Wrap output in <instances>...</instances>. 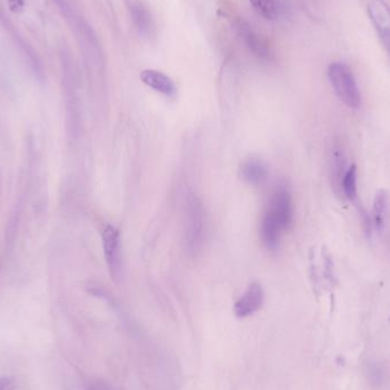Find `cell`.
<instances>
[{
    "instance_id": "cell-15",
    "label": "cell",
    "mask_w": 390,
    "mask_h": 390,
    "mask_svg": "<svg viewBox=\"0 0 390 390\" xmlns=\"http://www.w3.org/2000/svg\"><path fill=\"white\" fill-rule=\"evenodd\" d=\"M88 390H116L111 384H107L105 381L95 380L91 382L88 386Z\"/></svg>"
},
{
    "instance_id": "cell-16",
    "label": "cell",
    "mask_w": 390,
    "mask_h": 390,
    "mask_svg": "<svg viewBox=\"0 0 390 390\" xmlns=\"http://www.w3.org/2000/svg\"><path fill=\"white\" fill-rule=\"evenodd\" d=\"M10 7L14 13H21L24 7V1L23 0H10Z\"/></svg>"
},
{
    "instance_id": "cell-5",
    "label": "cell",
    "mask_w": 390,
    "mask_h": 390,
    "mask_svg": "<svg viewBox=\"0 0 390 390\" xmlns=\"http://www.w3.org/2000/svg\"><path fill=\"white\" fill-rule=\"evenodd\" d=\"M371 19L381 42L390 54V5L384 0H371L368 6Z\"/></svg>"
},
{
    "instance_id": "cell-11",
    "label": "cell",
    "mask_w": 390,
    "mask_h": 390,
    "mask_svg": "<svg viewBox=\"0 0 390 390\" xmlns=\"http://www.w3.org/2000/svg\"><path fill=\"white\" fill-rule=\"evenodd\" d=\"M254 10L266 20H277L282 12L280 0H250Z\"/></svg>"
},
{
    "instance_id": "cell-14",
    "label": "cell",
    "mask_w": 390,
    "mask_h": 390,
    "mask_svg": "<svg viewBox=\"0 0 390 390\" xmlns=\"http://www.w3.org/2000/svg\"><path fill=\"white\" fill-rule=\"evenodd\" d=\"M366 377L371 384L375 386H381L386 379V371H384V366L380 365V363L372 361L371 363L366 365Z\"/></svg>"
},
{
    "instance_id": "cell-12",
    "label": "cell",
    "mask_w": 390,
    "mask_h": 390,
    "mask_svg": "<svg viewBox=\"0 0 390 390\" xmlns=\"http://www.w3.org/2000/svg\"><path fill=\"white\" fill-rule=\"evenodd\" d=\"M132 19L142 35H148L151 32V14L143 3H136L132 6Z\"/></svg>"
},
{
    "instance_id": "cell-7",
    "label": "cell",
    "mask_w": 390,
    "mask_h": 390,
    "mask_svg": "<svg viewBox=\"0 0 390 390\" xmlns=\"http://www.w3.org/2000/svg\"><path fill=\"white\" fill-rule=\"evenodd\" d=\"M141 79L145 85L150 88L155 89L157 93L164 95V96H175L177 93L176 86L173 84L171 78L164 75V73L157 71V70H144L141 73Z\"/></svg>"
},
{
    "instance_id": "cell-17",
    "label": "cell",
    "mask_w": 390,
    "mask_h": 390,
    "mask_svg": "<svg viewBox=\"0 0 390 390\" xmlns=\"http://www.w3.org/2000/svg\"><path fill=\"white\" fill-rule=\"evenodd\" d=\"M0 390H12V382L10 379L0 380Z\"/></svg>"
},
{
    "instance_id": "cell-4",
    "label": "cell",
    "mask_w": 390,
    "mask_h": 390,
    "mask_svg": "<svg viewBox=\"0 0 390 390\" xmlns=\"http://www.w3.org/2000/svg\"><path fill=\"white\" fill-rule=\"evenodd\" d=\"M103 241V251L105 260L110 272L112 280L121 282L123 279V265L121 258V243H120V233L117 227L114 225H107L102 232Z\"/></svg>"
},
{
    "instance_id": "cell-8",
    "label": "cell",
    "mask_w": 390,
    "mask_h": 390,
    "mask_svg": "<svg viewBox=\"0 0 390 390\" xmlns=\"http://www.w3.org/2000/svg\"><path fill=\"white\" fill-rule=\"evenodd\" d=\"M241 176L249 184L259 185L267 178V166L258 159H249L241 166Z\"/></svg>"
},
{
    "instance_id": "cell-2",
    "label": "cell",
    "mask_w": 390,
    "mask_h": 390,
    "mask_svg": "<svg viewBox=\"0 0 390 390\" xmlns=\"http://www.w3.org/2000/svg\"><path fill=\"white\" fill-rule=\"evenodd\" d=\"M207 237V214L201 200L194 193L185 196L184 203V243L187 254L195 256L201 251Z\"/></svg>"
},
{
    "instance_id": "cell-1",
    "label": "cell",
    "mask_w": 390,
    "mask_h": 390,
    "mask_svg": "<svg viewBox=\"0 0 390 390\" xmlns=\"http://www.w3.org/2000/svg\"><path fill=\"white\" fill-rule=\"evenodd\" d=\"M293 218L292 198L286 185L277 186L272 194L260 224V239L266 248L275 250L289 230Z\"/></svg>"
},
{
    "instance_id": "cell-9",
    "label": "cell",
    "mask_w": 390,
    "mask_h": 390,
    "mask_svg": "<svg viewBox=\"0 0 390 390\" xmlns=\"http://www.w3.org/2000/svg\"><path fill=\"white\" fill-rule=\"evenodd\" d=\"M389 205V194L387 191L380 189L375 195L373 208H372V223L375 224V228L379 232L384 231V226H386Z\"/></svg>"
},
{
    "instance_id": "cell-6",
    "label": "cell",
    "mask_w": 390,
    "mask_h": 390,
    "mask_svg": "<svg viewBox=\"0 0 390 390\" xmlns=\"http://www.w3.org/2000/svg\"><path fill=\"white\" fill-rule=\"evenodd\" d=\"M265 292L259 283H251L244 291L242 296L236 300L234 305V314L236 318H246L255 313L264 305Z\"/></svg>"
},
{
    "instance_id": "cell-13",
    "label": "cell",
    "mask_w": 390,
    "mask_h": 390,
    "mask_svg": "<svg viewBox=\"0 0 390 390\" xmlns=\"http://www.w3.org/2000/svg\"><path fill=\"white\" fill-rule=\"evenodd\" d=\"M340 187L347 198H350V201L355 200L357 196V168L355 164L350 166V169L345 173L340 182Z\"/></svg>"
},
{
    "instance_id": "cell-3",
    "label": "cell",
    "mask_w": 390,
    "mask_h": 390,
    "mask_svg": "<svg viewBox=\"0 0 390 390\" xmlns=\"http://www.w3.org/2000/svg\"><path fill=\"white\" fill-rule=\"evenodd\" d=\"M327 76L334 93L343 104L352 109L361 105V93L350 66L341 62L332 63L327 69Z\"/></svg>"
},
{
    "instance_id": "cell-10",
    "label": "cell",
    "mask_w": 390,
    "mask_h": 390,
    "mask_svg": "<svg viewBox=\"0 0 390 390\" xmlns=\"http://www.w3.org/2000/svg\"><path fill=\"white\" fill-rule=\"evenodd\" d=\"M240 30H241V33H242L243 38L246 40L249 48H250L251 52H254L257 56L267 57L268 55H270V53H271V51H270V46H268L266 40H265L260 35L254 31V30H252L250 26H247V24L246 26L241 24V26H240Z\"/></svg>"
}]
</instances>
